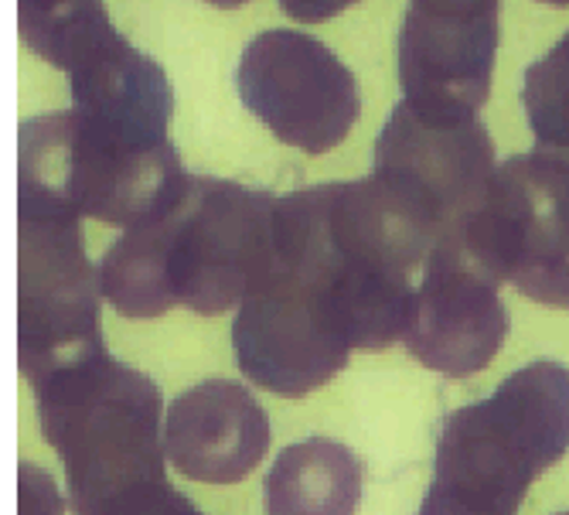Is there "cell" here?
<instances>
[{
  "mask_svg": "<svg viewBox=\"0 0 569 515\" xmlns=\"http://www.w3.org/2000/svg\"><path fill=\"white\" fill-rule=\"evenodd\" d=\"M430 249L427 226L376 178L277 198L273 264L315 277L331 294L351 348L382 351L406 338L417 300L409 274Z\"/></svg>",
  "mask_w": 569,
  "mask_h": 515,
  "instance_id": "cell-1",
  "label": "cell"
},
{
  "mask_svg": "<svg viewBox=\"0 0 569 515\" xmlns=\"http://www.w3.org/2000/svg\"><path fill=\"white\" fill-rule=\"evenodd\" d=\"M34 393L76 515H181L191 505L168 478L164 399L147 373L96 351Z\"/></svg>",
  "mask_w": 569,
  "mask_h": 515,
  "instance_id": "cell-2",
  "label": "cell"
},
{
  "mask_svg": "<svg viewBox=\"0 0 569 515\" xmlns=\"http://www.w3.org/2000/svg\"><path fill=\"white\" fill-rule=\"evenodd\" d=\"M188 178L171 127L69 107L18 130V191L79 219L133 229L164 212Z\"/></svg>",
  "mask_w": 569,
  "mask_h": 515,
  "instance_id": "cell-3",
  "label": "cell"
},
{
  "mask_svg": "<svg viewBox=\"0 0 569 515\" xmlns=\"http://www.w3.org/2000/svg\"><path fill=\"white\" fill-rule=\"evenodd\" d=\"M569 450V369L539 358L440 424L433 492L488 515H519L529 488Z\"/></svg>",
  "mask_w": 569,
  "mask_h": 515,
  "instance_id": "cell-4",
  "label": "cell"
},
{
  "mask_svg": "<svg viewBox=\"0 0 569 515\" xmlns=\"http://www.w3.org/2000/svg\"><path fill=\"white\" fill-rule=\"evenodd\" d=\"M277 195L226 178H188L164 212L140 222L164 267L174 307L222 315L239 307L273 264Z\"/></svg>",
  "mask_w": 569,
  "mask_h": 515,
  "instance_id": "cell-5",
  "label": "cell"
},
{
  "mask_svg": "<svg viewBox=\"0 0 569 515\" xmlns=\"http://www.w3.org/2000/svg\"><path fill=\"white\" fill-rule=\"evenodd\" d=\"M79 222L62 205L18 191V366L31 386L107 351L99 270L86 256Z\"/></svg>",
  "mask_w": 569,
  "mask_h": 515,
  "instance_id": "cell-6",
  "label": "cell"
},
{
  "mask_svg": "<svg viewBox=\"0 0 569 515\" xmlns=\"http://www.w3.org/2000/svg\"><path fill=\"white\" fill-rule=\"evenodd\" d=\"M450 239L498 284L569 311V165L542 147L515 153Z\"/></svg>",
  "mask_w": 569,
  "mask_h": 515,
  "instance_id": "cell-7",
  "label": "cell"
},
{
  "mask_svg": "<svg viewBox=\"0 0 569 515\" xmlns=\"http://www.w3.org/2000/svg\"><path fill=\"white\" fill-rule=\"evenodd\" d=\"M495 168V143L478 113L430 110L402 99L376 140L372 178L440 242L471 219Z\"/></svg>",
  "mask_w": 569,
  "mask_h": 515,
  "instance_id": "cell-8",
  "label": "cell"
},
{
  "mask_svg": "<svg viewBox=\"0 0 569 515\" xmlns=\"http://www.w3.org/2000/svg\"><path fill=\"white\" fill-rule=\"evenodd\" d=\"M232 348L252 386L290 399L328 386L355 351L331 294L277 264L239 304Z\"/></svg>",
  "mask_w": 569,
  "mask_h": 515,
  "instance_id": "cell-9",
  "label": "cell"
},
{
  "mask_svg": "<svg viewBox=\"0 0 569 515\" xmlns=\"http://www.w3.org/2000/svg\"><path fill=\"white\" fill-rule=\"evenodd\" d=\"M239 96L267 130L303 153L335 150L361 113L351 69L303 31L256 34L239 62Z\"/></svg>",
  "mask_w": 569,
  "mask_h": 515,
  "instance_id": "cell-10",
  "label": "cell"
},
{
  "mask_svg": "<svg viewBox=\"0 0 569 515\" xmlns=\"http://www.w3.org/2000/svg\"><path fill=\"white\" fill-rule=\"evenodd\" d=\"M501 0H409L399 28V82L409 102L478 113L491 96Z\"/></svg>",
  "mask_w": 569,
  "mask_h": 515,
  "instance_id": "cell-11",
  "label": "cell"
},
{
  "mask_svg": "<svg viewBox=\"0 0 569 515\" xmlns=\"http://www.w3.org/2000/svg\"><path fill=\"white\" fill-rule=\"evenodd\" d=\"M505 338L508 307L498 280L460 242H433L406 328L409 355L447 379H468L491 366Z\"/></svg>",
  "mask_w": 569,
  "mask_h": 515,
  "instance_id": "cell-12",
  "label": "cell"
},
{
  "mask_svg": "<svg viewBox=\"0 0 569 515\" xmlns=\"http://www.w3.org/2000/svg\"><path fill=\"white\" fill-rule=\"evenodd\" d=\"M164 450L174 472L204 485L249 478L270 450V417L242 383L204 379L171 399Z\"/></svg>",
  "mask_w": 569,
  "mask_h": 515,
  "instance_id": "cell-13",
  "label": "cell"
},
{
  "mask_svg": "<svg viewBox=\"0 0 569 515\" xmlns=\"http://www.w3.org/2000/svg\"><path fill=\"white\" fill-rule=\"evenodd\" d=\"M361 492V457L331 437H307L273 460L267 475V515H355Z\"/></svg>",
  "mask_w": 569,
  "mask_h": 515,
  "instance_id": "cell-14",
  "label": "cell"
},
{
  "mask_svg": "<svg viewBox=\"0 0 569 515\" xmlns=\"http://www.w3.org/2000/svg\"><path fill=\"white\" fill-rule=\"evenodd\" d=\"M110 28L102 0H18V31L24 48L66 72Z\"/></svg>",
  "mask_w": 569,
  "mask_h": 515,
  "instance_id": "cell-15",
  "label": "cell"
},
{
  "mask_svg": "<svg viewBox=\"0 0 569 515\" xmlns=\"http://www.w3.org/2000/svg\"><path fill=\"white\" fill-rule=\"evenodd\" d=\"M522 107L536 143L569 158V31L526 69Z\"/></svg>",
  "mask_w": 569,
  "mask_h": 515,
  "instance_id": "cell-16",
  "label": "cell"
},
{
  "mask_svg": "<svg viewBox=\"0 0 569 515\" xmlns=\"http://www.w3.org/2000/svg\"><path fill=\"white\" fill-rule=\"evenodd\" d=\"M51 508H62V495L56 492V485L48 482L41 468L21 465V512L18 515H41Z\"/></svg>",
  "mask_w": 569,
  "mask_h": 515,
  "instance_id": "cell-17",
  "label": "cell"
},
{
  "mask_svg": "<svg viewBox=\"0 0 569 515\" xmlns=\"http://www.w3.org/2000/svg\"><path fill=\"white\" fill-rule=\"evenodd\" d=\"M355 4H358V0H280L283 14H290L293 21H303V24L331 21V18L345 14Z\"/></svg>",
  "mask_w": 569,
  "mask_h": 515,
  "instance_id": "cell-18",
  "label": "cell"
},
{
  "mask_svg": "<svg viewBox=\"0 0 569 515\" xmlns=\"http://www.w3.org/2000/svg\"><path fill=\"white\" fill-rule=\"evenodd\" d=\"M417 515H488V512H478V508H471V505L450 502V498H443L440 492H433V488H430Z\"/></svg>",
  "mask_w": 569,
  "mask_h": 515,
  "instance_id": "cell-19",
  "label": "cell"
},
{
  "mask_svg": "<svg viewBox=\"0 0 569 515\" xmlns=\"http://www.w3.org/2000/svg\"><path fill=\"white\" fill-rule=\"evenodd\" d=\"M212 8H222V11H236V8H242V4H249V0H209Z\"/></svg>",
  "mask_w": 569,
  "mask_h": 515,
  "instance_id": "cell-20",
  "label": "cell"
},
{
  "mask_svg": "<svg viewBox=\"0 0 569 515\" xmlns=\"http://www.w3.org/2000/svg\"><path fill=\"white\" fill-rule=\"evenodd\" d=\"M542 4H549V8H569V0H542Z\"/></svg>",
  "mask_w": 569,
  "mask_h": 515,
  "instance_id": "cell-21",
  "label": "cell"
},
{
  "mask_svg": "<svg viewBox=\"0 0 569 515\" xmlns=\"http://www.w3.org/2000/svg\"><path fill=\"white\" fill-rule=\"evenodd\" d=\"M181 515H201V512H198V508H194V502H191V505H188V508H184Z\"/></svg>",
  "mask_w": 569,
  "mask_h": 515,
  "instance_id": "cell-22",
  "label": "cell"
},
{
  "mask_svg": "<svg viewBox=\"0 0 569 515\" xmlns=\"http://www.w3.org/2000/svg\"><path fill=\"white\" fill-rule=\"evenodd\" d=\"M559 158H562V153H559ZM562 161H566V165H569V158H562Z\"/></svg>",
  "mask_w": 569,
  "mask_h": 515,
  "instance_id": "cell-23",
  "label": "cell"
},
{
  "mask_svg": "<svg viewBox=\"0 0 569 515\" xmlns=\"http://www.w3.org/2000/svg\"><path fill=\"white\" fill-rule=\"evenodd\" d=\"M559 515H569V512H559Z\"/></svg>",
  "mask_w": 569,
  "mask_h": 515,
  "instance_id": "cell-24",
  "label": "cell"
}]
</instances>
